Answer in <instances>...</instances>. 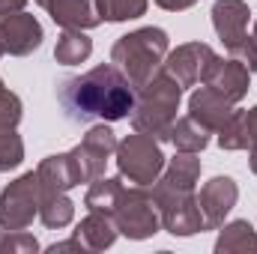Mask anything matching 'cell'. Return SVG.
Returning <instances> with one entry per match:
<instances>
[{
  "label": "cell",
  "mask_w": 257,
  "mask_h": 254,
  "mask_svg": "<svg viewBox=\"0 0 257 254\" xmlns=\"http://www.w3.org/2000/svg\"><path fill=\"white\" fill-rule=\"evenodd\" d=\"M123 177H96L93 183H90V189L84 194V206L90 209V212H114V206H117V200H120V194H123Z\"/></svg>",
  "instance_id": "cell-21"
},
{
  "label": "cell",
  "mask_w": 257,
  "mask_h": 254,
  "mask_svg": "<svg viewBox=\"0 0 257 254\" xmlns=\"http://www.w3.org/2000/svg\"><path fill=\"white\" fill-rule=\"evenodd\" d=\"M75 218V203L66 197V191H42L39 200V221L48 230H63Z\"/></svg>",
  "instance_id": "cell-22"
},
{
  "label": "cell",
  "mask_w": 257,
  "mask_h": 254,
  "mask_svg": "<svg viewBox=\"0 0 257 254\" xmlns=\"http://www.w3.org/2000/svg\"><path fill=\"white\" fill-rule=\"evenodd\" d=\"M221 150H248V135H245V111H233V117L215 132Z\"/></svg>",
  "instance_id": "cell-26"
},
{
  "label": "cell",
  "mask_w": 257,
  "mask_h": 254,
  "mask_svg": "<svg viewBox=\"0 0 257 254\" xmlns=\"http://www.w3.org/2000/svg\"><path fill=\"white\" fill-rule=\"evenodd\" d=\"M203 84L215 87L218 93H224L233 105L242 102L251 90V69L245 63H239L236 57H212V63L203 75Z\"/></svg>",
  "instance_id": "cell-11"
},
{
  "label": "cell",
  "mask_w": 257,
  "mask_h": 254,
  "mask_svg": "<svg viewBox=\"0 0 257 254\" xmlns=\"http://www.w3.org/2000/svg\"><path fill=\"white\" fill-rule=\"evenodd\" d=\"M39 200H42V186L36 171H27L18 180H12L0 191V227L27 230L39 215Z\"/></svg>",
  "instance_id": "cell-6"
},
{
  "label": "cell",
  "mask_w": 257,
  "mask_h": 254,
  "mask_svg": "<svg viewBox=\"0 0 257 254\" xmlns=\"http://www.w3.org/2000/svg\"><path fill=\"white\" fill-rule=\"evenodd\" d=\"M156 206H159V215H162V227L171 236H194V233L206 230V221H203V212H200V203H197L194 191L162 194V197H156Z\"/></svg>",
  "instance_id": "cell-8"
},
{
  "label": "cell",
  "mask_w": 257,
  "mask_h": 254,
  "mask_svg": "<svg viewBox=\"0 0 257 254\" xmlns=\"http://www.w3.org/2000/svg\"><path fill=\"white\" fill-rule=\"evenodd\" d=\"M200 180V159L197 153H180L174 159L165 162V171L159 174V180L153 183V197H162V194H186L194 191Z\"/></svg>",
  "instance_id": "cell-13"
},
{
  "label": "cell",
  "mask_w": 257,
  "mask_h": 254,
  "mask_svg": "<svg viewBox=\"0 0 257 254\" xmlns=\"http://www.w3.org/2000/svg\"><path fill=\"white\" fill-rule=\"evenodd\" d=\"M248 165H251V171L257 174V147H251V150H248Z\"/></svg>",
  "instance_id": "cell-33"
},
{
  "label": "cell",
  "mask_w": 257,
  "mask_h": 254,
  "mask_svg": "<svg viewBox=\"0 0 257 254\" xmlns=\"http://www.w3.org/2000/svg\"><path fill=\"white\" fill-rule=\"evenodd\" d=\"M75 236L81 239L84 251H105V248H111L117 242L120 230H117L114 215H108V212H90L87 218L78 221Z\"/></svg>",
  "instance_id": "cell-17"
},
{
  "label": "cell",
  "mask_w": 257,
  "mask_h": 254,
  "mask_svg": "<svg viewBox=\"0 0 257 254\" xmlns=\"http://www.w3.org/2000/svg\"><path fill=\"white\" fill-rule=\"evenodd\" d=\"M3 54H6V48H3V39H0V57H3Z\"/></svg>",
  "instance_id": "cell-35"
},
{
  "label": "cell",
  "mask_w": 257,
  "mask_h": 254,
  "mask_svg": "<svg viewBox=\"0 0 257 254\" xmlns=\"http://www.w3.org/2000/svg\"><path fill=\"white\" fill-rule=\"evenodd\" d=\"M245 135H248V150L257 147V105L245 111Z\"/></svg>",
  "instance_id": "cell-29"
},
{
  "label": "cell",
  "mask_w": 257,
  "mask_h": 254,
  "mask_svg": "<svg viewBox=\"0 0 257 254\" xmlns=\"http://www.w3.org/2000/svg\"><path fill=\"white\" fill-rule=\"evenodd\" d=\"M36 3L63 30H93L102 24L96 12V0H36Z\"/></svg>",
  "instance_id": "cell-16"
},
{
  "label": "cell",
  "mask_w": 257,
  "mask_h": 254,
  "mask_svg": "<svg viewBox=\"0 0 257 254\" xmlns=\"http://www.w3.org/2000/svg\"><path fill=\"white\" fill-rule=\"evenodd\" d=\"M117 135L111 132L108 123H99L93 126L72 153V162H75V171H78V183H93L96 177H105V168L108 162L114 159L117 153Z\"/></svg>",
  "instance_id": "cell-7"
},
{
  "label": "cell",
  "mask_w": 257,
  "mask_h": 254,
  "mask_svg": "<svg viewBox=\"0 0 257 254\" xmlns=\"http://www.w3.org/2000/svg\"><path fill=\"white\" fill-rule=\"evenodd\" d=\"M233 111H236L233 102L224 93H218L215 87H209V84H200L192 96H189V114H192L200 126L209 129L212 135L233 117Z\"/></svg>",
  "instance_id": "cell-15"
},
{
  "label": "cell",
  "mask_w": 257,
  "mask_h": 254,
  "mask_svg": "<svg viewBox=\"0 0 257 254\" xmlns=\"http://www.w3.org/2000/svg\"><path fill=\"white\" fill-rule=\"evenodd\" d=\"M212 57H215V51L206 42H186V45H177L165 57L162 69L180 87H197V84H203V75L212 63Z\"/></svg>",
  "instance_id": "cell-9"
},
{
  "label": "cell",
  "mask_w": 257,
  "mask_h": 254,
  "mask_svg": "<svg viewBox=\"0 0 257 254\" xmlns=\"http://www.w3.org/2000/svg\"><path fill=\"white\" fill-rule=\"evenodd\" d=\"M39 251L36 236L24 233V230H6L0 227V254H30Z\"/></svg>",
  "instance_id": "cell-27"
},
{
  "label": "cell",
  "mask_w": 257,
  "mask_h": 254,
  "mask_svg": "<svg viewBox=\"0 0 257 254\" xmlns=\"http://www.w3.org/2000/svg\"><path fill=\"white\" fill-rule=\"evenodd\" d=\"M168 45H171V39L162 27H138L114 42L111 63L138 87L156 69H162L165 57H168Z\"/></svg>",
  "instance_id": "cell-3"
},
{
  "label": "cell",
  "mask_w": 257,
  "mask_h": 254,
  "mask_svg": "<svg viewBox=\"0 0 257 254\" xmlns=\"http://www.w3.org/2000/svg\"><path fill=\"white\" fill-rule=\"evenodd\" d=\"M248 18H251V9L245 0H215L212 3V27L227 51L248 39Z\"/></svg>",
  "instance_id": "cell-14"
},
{
  "label": "cell",
  "mask_w": 257,
  "mask_h": 254,
  "mask_svg": "<svg viewBox=\"0 0 257 254\" xmlns=\"http://www.w3.org/2000/svg\"><path fill=\"white\" fill-rule=\"evenodd\" d=\"M215 251L218 254L257 251V230L245 218H236L230 224H221L218 227V239H215Z\"/></svg>",
  "instance_id": "cell-19"
},
{
  "label": "cell",
  "mask_w": 257,
  "mask_h": 254,
  "mask_svg": "<svg viewBox=\"0 0 257 254\" xmlns=\"http://www.w3.org/2000/svg\"><path fill=\"white\" fill-rule=\"evenodd\" d=\"M60 251H84V245H81L78 236H72V239H66V242H54V245H48V254H60Z\"/></svg>",
  "instance_id": "cell-30"
},
{
  "label": "cell",
  "mask_w": 257,
  "mask_h": 254,
  "mask_svg": "<svg viewBox=\"0 0 257 254\" xmlns=\"http://www.w3.org/2000/svg\"><path fill=\"white\" fill-rule=\"evenodd\" d=\"M180 99H183V87L165 69H156L144 84L135 87L132 129L156 141H168L177 111H180Z\"/></svg>",
  "instance_id": "cell-2"
},
{
  "label": "cell",
  "mask_w": 257,
  "mask_h": 254,
  "mask_svg": "<svg viewBox=\"0 0 257 254\" xmlns=\"http://www.w3.org/2000/svg\"><path fill=\"white\" fill-rule=\"evenodd\" d=\"M0 87H3V78H0Z\"/></svg>",
  "instance_id": "cell-36"
},
{
  "label": "cell",
  "mask_w": 257,
  "mask_h": 254,
  "mask_svg": "<svg viewBox=\"0 0 257 254\" xmlns=\"http://www.w3.org/2000/svg\"><path fill=\"white\" fill-rule=\"evenodd\" d=\"M156 6H162V9H168V12H183V9H192L197 0H153Z\"/></svg>",
  "instance_id": "cell-31"
},
{
  "label": "cell",
  "mask_w": 257,
  "mask_h": 254,
  "mask_svg": "<svg viewBox=\"0 0 257 254\" xmlns=\"http://www.w3.org/2000/svg\"><path fill=\"white\" fill-rule=\"evenodd\" d=\"M251 42H254V48H257V21H254V33H251Z\"/></svg>",
  "instance_id": "cell-34"
},
{
  "label": "cell",
  "mask_w": 257,
  "mask_h": 254,
  "mask_svg": "<svg viewBox=\"0 0 257 254\" xmlns=\"http://www.w3.org/2000/svg\"><path fill=\"white\" fill-rule=\"evenodd\" d=\"M24 162V141L15 132V126H3L0 129V174L15 171Z\"/></svg>",
  "instance_id": "cell-25"
},
{
  "label": "cell",
  "mask_w": 257,
  "mask_h": 254,
  "mask_svg": "<svg viewBox=\"0 0 257 254\" xmlns=\"http://www.w3.org/2000/svg\"><path fill=\"white\" fill-rule=\"evenodd\" d=\"M236 200H239V186L233 177H212L209 183H203L197 203H200L206 230H218L224 218L230 215V209L236 206Z\"/></svg>",
  "instance_id": "cell-10"
},
{
  "label": "cell",
  "mask_w": 257,
  "mask_h": 254,
  "mask_svg": "<svg viewBox=\"0 0 257 254\" xmlns=\"http://www.w3.org/2000/svg\"><path fill=\"white\" fill-rule=\"evenodd\" d=\"M57 99L72 123H117L132 117L135 84L114 63H102L84 75H72L57 84Z\"/></svg>",
  "instance_id": "cell-1"
},
{
  "label": "cell",
  "mask_w": 257,
  "mask_h": 254,
  "mask_svg": "<svg viewBox=\"0 0 257 254\" xmlns=\"http://www.w3.org/2000/svg\"><path fill=\"white\" fill-rule=\"evenodd\" d=\"M209 135H212V132L206 126H200L192 114H189V117H177V120H174L168 141H171L180 153H203V150L209 147Z\"/></svg>",
  "instance_id": "cell-20"
},
{
  "label": "cell",
  "mask_w": 257,
  "mask_h": 254,
  "mask_svg": "<svg viewBox=\"0 0 257 254\" xmlns=\"http://www.w3.org/2000/svg\"><path fill=\"white\" fill-rule=\"evenodd\" d=\"M27 0H0V18L3 15H12V12H21Z\"/></svg>",
  "instance_id": "cell-32"
},
{
  "label": "cell",
  "mask_w": 257,
  "mask_h": 254,
  "mask_svg": "<svg viewBox=\"0 0 257 254\" xmlns=\"http://www.w3.org/2000/svg\"><path fill=\"white\" fill-rule=\"evenodd\" d=\"M39 174V186L42 191H69L78 183V171H75V162H72V153H57V156H48L39 162L36 168Z\"/></svg>",
  "instance_id": "cell-18"
},
{
  "label": "cell",
  "mask_w": 257,
  "mask_h": 254,
  "mask_svg": "<svg viewBox=\"0 0 257 254\" xmlns=\"http://www.w3.org/2000/svg\"><path fill=\"white\" fill-rule=\"evenodd\" d=\"M21 111H24V108H21V99L3 84V87H0V129L3 126H18V123H21Z\"/></svg>",
  "instance_id": "cell-28"
},
{
  "label": "cell",
  "mask_w": 257,
  "mask_h": 254,
  "mask_svg": "<svg viewBox=\"0 0 257 254\" xmlns=\"http://www.w3.org/2000/svg\"><path fill=\"white\" fill-rule=\"evenodd\" d=\"M150 0H96V12L102 21H128V18H141L147 12Z\"/></svg>",
  "instance_id": "cell-24"
},
{
  "label": "cell",
  "mask_w": 257,
  "mask_h": 254,
  "mask_svg": "<svg viewBox=\"0 0 257 254\" xmlns=\"http://www.w3.org/2000/svg\"><path fill=\"white\" fill-rule=\"evenodd\" d=\"M93 54V39L84 30H63L54 45V60L63 66H78Z\"/></svg>",
  "instance_id": "cell-23"
},
{
  "label": "cell",
  "mask_w": 257,
  "mask_h": 254,
  "mask_svg": "<svg viewBox=\"0 0 257 254\" xmlns=\"http://www.w3.org/2000/svg\"><path fill=\"white\" fill-rule=\"evenodd\" d=\"M114 221H117V230L120 236L126 239H150L162 230V215H159V206H156V197L150 186H128L123 189L117 206H114Z\"/></svg>",
  "instance_id": "cell-5"
},
{
  "label": "cell",
  "mask_w": 257,
  "mask_h": 254,
  "mask_svg": "<svg viewBox=\"0 0 257 254\" xmlns=\"http://www.w3.org/2000/svg\"><path fill=\"white\" fill-rule=\"evenodd\" d=\"M0 39H3L6 54H12V57H27V54H33V51L42 45L45 33H42V24H39L33 15H27V12H12V15H3V18H0Z\"/></svg>",
  "instance_id": "cell-12"
},
{
  "label": "cell",
  "mask_w": 257,
  "mask_h": 254,
  "mask_svg": "<svg viewBox=\"0 0 257 254\" xmlns=\"http://www.w3.org/2000/svg\"><path fill=\"white\" fill-rule=\"evenodd\" d=\"M117 168L120 177L128 180L132 186H153L159 180V174L165 171V153H162V141L144 135V132H132L117 144Z\"/></svg>",
  "instance_id": "cell-4"
}]
</instances>
